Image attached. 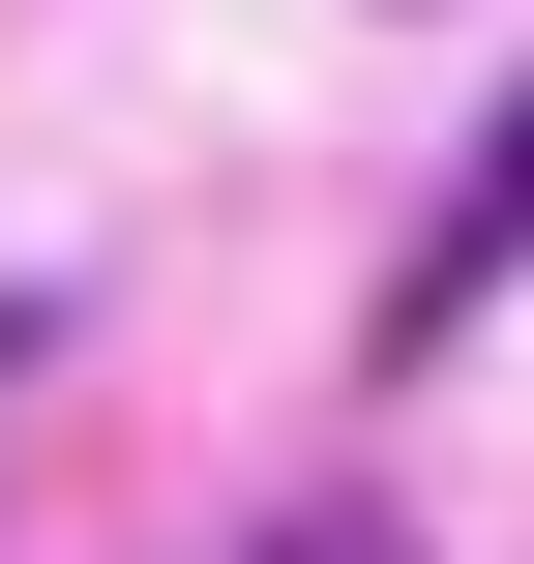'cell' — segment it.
Wrapping results in <instances>:
<instances>
[{"instance_id":"1","label":"cell","mask_w":534,"mask_h":564,"mask_svg":"<svg viewBox=\"0 0 534 564\" xmlns=\"http://www.w3.org/2000/svg\"><path fill=\"white\" fill-rule=\"evenodd\" d=\"M534 268V119L505 149H476V208H446V238H416V297H386V327H416V357H446V327H476V297H505Z\"/></svg>"}]
</instances>
